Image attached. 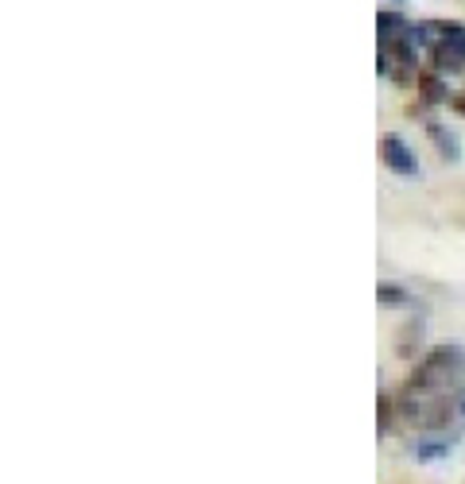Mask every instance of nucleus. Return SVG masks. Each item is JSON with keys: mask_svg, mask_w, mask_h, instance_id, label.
Wrapping results in <instances>:
<instances>
[{"mask_svg": "<svg viewBox=\"0 0 465 484\" xmlns=\"http://www.w3.org/2000/svg\"><path fill=\"white\" fill-rule=\"evenodd\" d=\"M381 163L391 174H400V179H419V174H423L419 155L411 152V143H407L403 136H396V132H384V136H381Z\"/></svg>", "mask_w": 465, "mask_h": 484, "instance_id": "nucleus-3", "label": "nucleus"}, {"mask_svg": "<svg viewBox=\"0 0 465 484\" xmlns=\"http://www.w3.org/2000/svg\"><path fill=\"white\" fill-rule=\"evenodd\" d=\"M450 85H446V74H439V70H423L415 82V105L419 113H427L434 105H450Z\"/></svg>", "mask_w": 465, "mask_h": 484, "instance_id": "nucleus-4", "label": "nucleus"}, {"mask_svg": "<svg viewBox=\"0 0 465 484\" xmlns=\"http://www.w3.org/2000/svg\"><path fill=\"white\" fill-rule=\"evenodd\" d=\"M376 302H381V306H391V311H400V306H415L411 291L400 287V283H381V287H376Z\"/></svg>", "mask_w": 465, "mask_h": 484, "instance_id": "nucleus-10", "label": "nucleus"}, {"mask_svg": "<svg viewBox=\"0 0 465 484\" xmlns=\"http://www.w3.org/2000/svg\"><path fill=\"white\" fill-rule=\"evenodd\" d=\"M391 5H407V0H391Z\"/></svg>", "mask_w": 465, "mask_h": 484, "instance_id": "nucleus-12", "label": "nucleus"}, {"mask_svg": "<svg viewBox=\"0 0 465 484\" xmlns=\"http://www.w3.org/2000/svg\"><path fill=\"white\" fill-rule=\"evenodd\" d=\"M427 63L439 74L465 70V24L461 20H434V43L427 51Z\"/></svg>", "mask_w": 465, "mask_h": 484, "instance_id": "nucleus-2", "label": "nucleus"}, {"mask_svg": "<svg viewBox=\"0 0 465 484\" xmlns=\"http://www.w3.org/2000/svg\"><path fill=\"white\" fill-rule=\"evenodd\" d=\"M450 446H454V438H446V434H430V438H415L411 442V453L419 461H439L450 453Z\"/></svg>", "mask_w": 465, "mask_h": 484, "instance_id": "nucleus-7", "label": "nucleus"}, {"mask_svg": "<svg viewBox=\"0 0 465 484\" xmlns=\"http://www.w3.org/2000/svg\"><path fill=\"white\" fill-rule=\"evenodd\" d=\"M423 318H411L407 326H400V341H396V357L403 361H419V349H423Z\"/></svg>", "mask_w": 465, "mask_h": 484, "instance_id": "nucleus-5", "label": "nucleus"}, {"mask_svg": "<svg viewBox=\"0 0 465 484\" xmlns=\"http://www.w3.org/2000/svg\"><path fill=\"white\" fill-rule=\"evenodd\" d=\"M376 27H381V47H388V43H396L407 35V27H411V20H403L400 12H388L381 8L376 12Z\"/></svg>", "mask_w": 465, "mask_h": 484, "instance_id": "nucleus-8", "label": "nucleus"}, {"mask_svg": "<svg viewBox=\"0 0 465 484\" xmlns=\"http://www.w3.org/2000/svg\"><path fill=\"white\" fill-rule=\"evenodd\" d=\"M407 384L439 391V395H450V400L465 403V349L461 345H434V349H427V353L415 361Z\"/></svg>", "mask_w": 465, "mask_h": 484, "instance_id": "nucleus-1", "label": "nucleus"}, {"mask_svg": "<svg viewBox=\"0 0 465 484\" xmlns=\"http://www.w3.org/2000/svg\"><path fill=\"white\" fill-rule=\"evenodd\" d=\"M450 109H454L458 116H465V94H454V97H450Z\"/></svg>", "mask_w": 465, "mask_h": 484, "instance_id": "nucleus-11", "label": "nucleus"}, {"mask_svg": "<svg viewBox=\"0 0 465 484\" xmlns=\"http://www.w3.org/2000/svg\"><path fill=\"white\" fill-rule=\"evenodd\" d=\"M427 136H430V143L439 148V155L446 159V163H458L461 159V140L450 132L446 124H439V121H427Z\"/></svg>", "mask_w": 465, "mask_h": 484, "instance_id": "nucleus-6", "label": "nucleus"}, {"mask_svg": "<svg viewBox=\"0 0 465 484\" xmlns=\"http://www.w3.org/2000/svg\"><path fill=\"white\" fill-rule=\"evenodd\" d=\"M376 434L381 438H388L391 430L400 427V415H396V395H388V391H381V403H376Z\"/></svg>", "mask_w": 465, "mask_h": 484, "instance_id": "nucleus-9", "label": "nucleus"}]
</instances>
